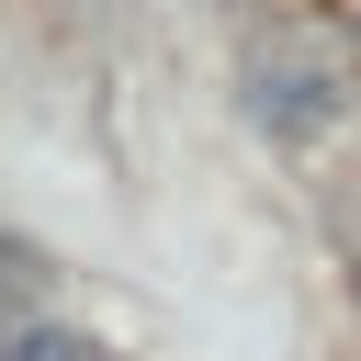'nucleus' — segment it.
Returning a JSON list of instances; mask_svg holds the SVG:
<instances>
[{
	"instance_id": "f257e3e1",
	"label": "nucleus",
	"mask_w": 361,
	"mask_h": 361,
	"mask_svg": "<svg viewBox=\"0 0 361 361\" xmlns=\"http://www.w3.org/2000/svg\"><path fill=\"white\" fill-rule=\"evenodd\" d=\"M0 361H124V350H113V338H90V327L34 316V327H11V338H0Z\"/></svg>"
},
{
	"instance_id": "f03ea898",
	"label": "nucleus",
	"mask_w": 361,
	"mask_h": 361,
	"mask_svg": "<svg viewBox=\"0 0 361 361\" xmlns=\"http://www.w3.org/2000/svg\"><path fill=\"white\" fill-rule=\"evenodd\" d=\"M34 316H45V259L0 237V338H11V327H34Z\"/></svg>"
}]
</instances>
